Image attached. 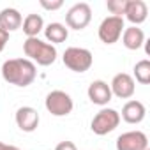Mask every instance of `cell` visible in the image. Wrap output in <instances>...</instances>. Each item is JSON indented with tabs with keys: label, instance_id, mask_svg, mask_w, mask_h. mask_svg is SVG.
<instances>
[{
	"label": "cell",
	"instance_id": "cell-1",
	"mask_svg": "<svg viewBox=\"0 0 150 150\" xmlns=\"http://www.w3.org/2000/svg\"><path fill=\"white\" fill-rule=\"evenodd\" d=\"M37 76V67L28 58H9L2 64V78L14 87H28Z\"/></svg>",
	"mask_w": 150,
	"mask_h": 150
},
{
	"label": "cell",
	"instance_id": "cell-2",
	"mask_svg": "<svg viewBox=\"0 0 150 150\" xmlns=\"http://www.w3.org/2000/svg\"><path fill=\"white\" fill-rule=\"evenodd\" d=\"M23 53L28 57L30 62H35L37 65L48 67L55 64L57 60V48L46 41H41L39 37H28L23 42Z\"/></svg>",
	"mask_w": 150,
	"mask_h": 150
},
{
	"label": "cell",
	"instance_id": "cell-3",
	"mask_svg": "<svg viewBox=\"0 0 150 150\" xmlns=\"http://www.w3.org/2000/svg\"><path fill=\"white\" fill-rule=\"evenodd\" d=\"M62 60H64V65L72 72H87L94 64V55L87 48L71 46L64 51Z\"/></svg>",
	"mask_w": 150,
	"mask_h": 150
},
{
	"label": "cell",
	"instance_id": "cell-4",
	"mask_svg": "<svg viewBox=\"0 0 150 150\" xmlns=\"http://www.w3.org/2000/svg\"><path fill=\"white\" fill-rule=\"evenodd\" d=\"M120 124V113L113 108H103L101 111H97L90 122V129L94 134L97 136H104L110 134L111 131H115Z\"/></svg>",
	"mask_w": 150,
	"mask_h": 150
},
{
	"label": "cell",
	"instance_id": "cell-5",
	"mask_svg": "<svg viewBox=\"0 0 150 150\" xmlns=\"http://www.w3.org/2000/svg\"><path fill=\"white\" fill-rule=\"evenodd\" d=\"M44 106H46L48 113H51L53 117H67L72 111L74 103H72V99H71V96L67 92H64V90H51L46 96Z\"/></svg>",
	"mask_w": 150,
	"mask_h": 150
},
{
	"label": "cell",
	"instance_id": "cell-6",
	"mask_svg": "<svg viewBox=\"0 0 150 150\" xmlns=\"http://www.w3.org/2000/svg\"><path fill=\"white\" fill-rule=\"evenodd\" d=\"M124 18L118 16H108L101 21L99 28H97V35L104 44H115L124 32Z\"/></svg>",
	"mask_w": 150,
	"mask_h": 150
},
{
	"label": "cell",
	"instance_id": "cell-7",
	"mask_svg": "<svg viewBox=\"0 0 150 150\" xmlns=\"http://www.w3.org/2000/svg\"><path fill=\"white\" fill-rule=\"evenodd\" d=\"M92 20V9L87 2H78L74 4L67 13H65V23L72 30H83Z\"/></svg>",
	"mask_w": 150,
	"mask_h": 150
},
{
	"label": "cell",
	"instance_id": "cell-8",
	"mask_svg": "<svg viewBox=\"0 0 150 150\" xmlns=\"http://www.w3.org/2000/svg\"><path fill=\"white\" fill-rule=\"evenodd\" d=\"M110 90H111V96H115L118 99H131L136 90V81L131 74L118 72L113 76V80L110 83Z\"/></svg>",
	"mask_w": 150,
	"mask_h": 150
},
{
	"label": "cell",
	"instance_id": "cell-9",
	"mask_svg": "<svg viewBox=\"0 0 150 150\" xmlns=\"http://www.w3.org/2000/svg\"><path fill=\"white\" fill-rule=\"evenodd\" d=\"M117 150H148V138L143 131H127L117 138Z\"/></svg>",
	"mask_w": 150,
	"mask_h": 150
},
{
	"label": "cell",
	"instance_id": "cell-10",
	"mask_svg": "<svg viewBox=\"0 0 150 150\" xmlns=\"http://www.w3.org/2000/svg\"><path fill=\"white\" fill-rule=\"evenodd\" d=\"M16 125L23 132H34L39 125V113L32 106H21L16 111Z\"/></svg>",
	"mask_w": 150,
	"mask_h": 150
},
{
	"label": "cell",
	"instance_id": "cell-11",
	"mask_svg": "<svg viewBox=\"0 0 150 150\" xmlns=\"http://www.w3.org/2000/svg\"><path fill=\"white\" fill-rule=\"evenodd\" d=\"M87 94H88V99L94 103V104H97V106H106L110 101H111V90H110V85L106 83V81H103V80H96V81H92L90 85H88V90H87Z\"/></svg>",
	"mask_w": 150,
	"mask_h": 150
},
{
	"label": "cell",
	"instance_id": "cell-12",
	"mask_svg": "<svg viewBox=\"0 0 150 150\" xmlns=\"http://www.w3.org/2000/svg\"><path fill=\"white\" fill-rule=\"evenodd\" d=\"M145 115H146L145 104H143L141 101L132 99V101H127V103L124 104L120 118H124L127 124H139V122H143Z\"/></svg>",
	"mask_w": 150,
	"mask_h": 150
},
{
	"label": "cell",
	"instance_id": "cell-13",
	"mask_svg": "<svg viewBox=\"0 0 150 150\" xmlns=\"http://www.w3.org/2000/svg\"><path fill=\"white\" fill-rule=\"evenodd\" d=\"M148 16V7L143 0H127L125 6V18L132 23V27L141 25Z\"/></svg>",
	"mask_w": 150,
	"mask_h": 150
},
{
	"label": "cell",
	"instance_id": "cell-14",
	"mask_svg": "<svg viewBox=\"0 0 150 150\" xmlns=\"http://www.w3.org/2000/svg\"><path fill=\"white\" fill-rule=\"evenodd\" d=\"M21 23H23V16H21V13L18 9L6 7V9L0 11V27H2L7 34L21 28Z\"/></svg>",
	"mask_w": 150,
	"mask_h": 150
},
{
	"label": "cell",
	"instance_id": "cell-15",
	"mask_svg": "<svg viewBox=\"0 0 150 150\" xmlns=\"http://www.w3.org/2000/svg\"><path fill=\"white\" fill-rule=\"evenodd\" d=\"M122 44L131 50V51H136L139 50L143 44H145V34L139 27H129V28H124L122 32Z\"/></svg>",
	"mask_w": 150,
	"mask_h": 150
},
{
	"label": "cell",
	"instance_id": "cell-16",
	"mask_svg": "<svg viewBox=\"0 0 150 150\" xmlns=\"http://www.w3.org/2000/svg\"><path fill=\"white\" fill-rule=\"evenodd\" d=\"M44 35L46 41L50 44H58V42H65L69 37V28H65V25L62 23H50L44 27Z\"/></svg>",
	"mask_w": 150,
	"mask_h": 150
},
{
	"label": "cell",
	"instance_id": "cell-17",
	"mask_svg": "<svg viewBox=\"0 0 150 150\" xmlns=\"http://www.w3.org/2000/svg\"><path fill=\"white\" fill-rule=\"evenodd\" d=\"M21 27H23V32H25L27 39H28V37H37L39 32L44 30V20H42V16H39V14H28V16L23 20Z\"/></svg>",
	"mask_w": 150,
	"mask_h": 150
},
{
	"label": "cell",
	"instance_id": "cell-18",
	"mask_svg": "<svg viewBox=\"0 0 150 150\" xmlns=\"http://www.w3.org/2000/svg\"><path fill=\"white\" fill-rule=\"evenodd\" d=\"M134 78L141 85H148L150 83V60L143 58V60H139L134 65Z\"/></svg>",
	"mask_w": 150,
	"mask_h": 150
},
{
	"label": "cell",
	"instance_id": "cell-19",
	"mask_svg": "<svg viewBox=\"0 0 150 150\" xmlns=\"http://www.w3.org/2000/svg\"><path fill=\"white\" fill-rule=\"evenodd\" d=\"M125 6H127V0H108L106 2V7L111 13V16H118V18H124Z\"/></svg>",
	"mask_w": 150,
	"mask_h": 150
},
{
	"label": "cell",
	"instance_id": "cell-20",
	"mask_svg": "<svg viewBox=\"0 0 150 150\" xmlns=\"http://www.w3.org/2000/svg\"><path fill=\"white\" fill-rule=\"evenodd\" d=\"M39 4H41V7L46 9V11H57V9H60V7L64 6L62 0H51V2H50V0H41Z\"/></svg>",
	"mask_w": 150,
	"mask_h": 150
},
{
	"label": "cell",
	"instance_id": "cell-21",
	"mask_svg": "<svg viewBox=\"0 0 150 150\" xmlns=\"http://www.w3.org/2000/svg\"><path fill=\"white\" fill-rule=\"evenodd\" d=\"M55 150H78V148H76V145H74L72 141H67L65 139V141H60Z\"/></svg>",
	"mask_w": 150,
	"mask_h": 150
},
{
	"label": "cell",
	"instance_id": "cell-22",
	"mask_svg": "<svg viewBox=\"0 0 150 150\" xmlns=\"http://www.w3.org/2000/svg\"><path fill=\"white\" fill-rule=\"evenodd\" d=\"M7 42H9V34L0 27V51H4V48H6Z\"/></svg>",
	"mask_w": 150,
	"mask_h": 150
},
{
	"label": "cell",
	"instance_id": "cell-23",
	"mask_svg": "<svg viewBox=\"0 0 150 150\" xmlns=\"http://www.w3.org/2000/svg\"><path fill=\"white\" fill-rule=\"evenodd\" d=\"M0 150H20V148L14 146V145H7V143H2V141H0Z\"/></svg>",
	"mask_w": 150,
	"mask_h": 150
}]
</instances>
